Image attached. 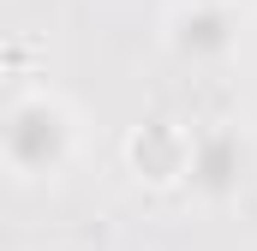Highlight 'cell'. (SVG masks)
Returning <instances> with one entry per match:
<instances>
[{
    "label": "cell",
    "mask_w": 257,
    "mask_h": 251,
    "mask_svg": "<svg viewBox=\"0 0 257 251\" xmlns=\"http://www.w3.org/2000/svg\"><path fill=\"white\" fill-rule=\"evenodd\" d=\"M66 144H72V120H66V108L54 96H24V102H12L0 114V156L24 180L54 174L60 156H66Z\"/></svg>",
    "instance_id": "cell-1"
},
{
    "label": "cell",
    "mask_w": 257,
    "mask_h": 251,
    "mask_svg": "<svg viewBox=\"0 0 257 251\" xmlns=\"http://www.w3.org/2000/svg\"><path fill=\"white\" fill-rule=\"evenodd\" d=\"M227 42L233 36H227V18L221 12H186L180 18V48H197L203 54V48H227Z\"/></svg>",
    "instance_id": "cell-2"
}]
</instances>
